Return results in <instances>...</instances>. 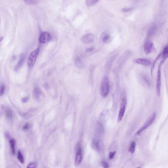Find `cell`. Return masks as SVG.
Masks as SVG:
<instances>
[{"label": "cell", "instance_id": "e0dca14e", "mask_svg": "<svg viewBox=\"0 0 168 168\" xmlns=\"http://www.w3.org/2000/svg\"><path fill=\"white\" fill-rule=\"evenodd\" d=\"M162 61L164 62L168 58V46H167L164 48L163 50V53H162Z\"/></svg>", "mask_w": 168, "mask_h": 168}, {"label": "cell", "instance_id": "83f0119b", "mask_svg": "<svg viewBox=\"0 0 168 168\" xmlns=\"http://www.w3.org/2000/svg\"><path fill=\"white\" fill-rule=\"evenodd\" d=\"M37 167L36 166V163L35 162H32L29 164L27 166V168H35Z\"/></svg>", "mask_w": 168, "mask_h": 168}, {"label": "cell", "instance_id": "30bf717a", "mask_svg": "<svg viewBox=\"0 0 168 168\" xmlns=\"http://www.w3.org/2000/svg\"><path fill=\"white\" fill-rule=\"evenodd\" d=\"M92 147L93 149H94L96 151H97L98 152L100 151L102 147V140L98 138H95L92 141Z\"/></svg>", "mask_w": 168, "mask_h": 168}, {"label": "cell", "instance_id": "8fae6325", "mask_svg": "<svg viewBox=\"0 0 168 168\" xmlns=\"http://www.w3.org/2000/svg\"><path fill=\"white\" fill-rule=\"evenodd\" d=\"M154 44L150 41H147L144 45V50L145 54L148 55L153 51L154 49Z\"/></svg>", "mask_w": 168, "mask_h": 168}, {"label": "cell", "instance_id": "5bb4252c", "mask_svg": "<svg viewBox=\"0 0 168 168\" xmlns=\"http://www.w3.org/2000/svg\"><path fill=\"white\" fill-rule=\"evenodd\" d=\"M25 59V55L24 54H22L20 56L18 62L17 64L16 65V67H15V70L17 71L18 70H19L21 67L22 65H23V63L24 62Z\"/></svg>", "mask_w": 168, "mask_h": 168}, {"label": "cell", "instance_id": "603a6c76", "mask_svg": "<svg viewBox=\"0 0 168 168\" xmlns=\"http://www.w3.org/2000/svg\"><path fill=\"white\" fill-rule=\"evenodd\" d=\"M161 55H162V54H159V55H158L157 57L156 58V59L154 61V62H153V63L152 64L151 68V75H152V74H153V70H154V67H155V65L156 63L157 62V61L158 60V59L159 58V57Z\"/></svg>", "mask_w": 168, "mask_h": 168}, {"label": "cell", "instance_id": "8992f818", "mask_svg": "<svg viewBox=\"0 0 168 168\" xmlns=\"http://www.w3.org/2000/svg\"><path fill=\"white\" fill-rule=\"evenodd\" d=\"M52 36L49 32L44 31L41 33L39 37V43L42 44H46L52 41Z\"/></svg>", "mask_w": 168, "mask_h": 168}, {"label": "cell", "instance_id": "4dcf8cb0", "mask_svg": "<svg viewBox=\"0 0 168 168\" xmlns=\"http://www.w3.org/2000/svg\"><path fill=\"white\" fill-rule=\"evenodd\" d=\"M28 97H24V98H23L22 100V102H24V103H26V102H27V101H28Z\"/></svg>", "mask_w": 168, "mask_h": 168}, {"label": "cell", "instance_id": "ba28073f", "mask_svg": "<svg viewBox=\"0 0 168 168\" xmlns=\"http://www.w3.org/2000/svg\"><path fill=\"white\" fill-rule=\"evenodd\" d=\"M44 96V95L41 89L38 87H36L34 89L33 91V97L35 101L40 102L43 99Z\"/></svg>", "mask_w": 168, "mask_h": 168}, {"label": "cell", "instance_id": "7402d4cb", "mask_svg": "<svg viewBox=\"0 0 168 168\" xmlns=\"http://www.w3.org/2000/svg\"><path fill=\"white\" fill-rule=\"evenodd\" d=\"M136 145V143L135 142H133L131 143V145L130 147L129 151L132 154H133L135 151Z\"/></svg>", "mask_w": 168, "mask_h": 168}, {"label": "cell", "instance_id": "4fadbf2b", "mask_svg": "<svg viewBox=\"0 0 168 168\" xmlns=\"http://www.w3.org/2000/svg\"><path fill=\"white\" fill-rule=\"evenodd\" d=\"M101 39L102 42L104 44L110 43L111 41V36L109 33L106 32H104L101 34Z\"/></svg>", "mask_w": 168, "mask_h": 168}, {"label": "cell", "instance_id": "3957f363", "mask_svg": "<svg viewBox=\"0 0 168 168\" xmlns=\"http://www.w3.org/2000/svg\"><path fill=\"white\" fill-rule=\"evenodd\" d=\"M156 116V114L155 112H153L152 113V114L149 116V119L147 120L145 123L143 124V125L142 126V127L137 132L136 135H140L143 131L147 129V128H149L151 125H152V123L154 122V120L155 119Z\"/></svg>", "mask_w": 168, "mask_h": 168}, {"label": "cell", "instance_id": "9a60e30c", "mask_svg": "<svg viewBox=\"0 0 168 168\" xmlns=\"http://www.w3.org/2000/svg\"><path fill=\"white\" fill-rule=\"evenodd\" d=\"M156 29V27L155 25L151 26L147 31V37L149 38L154 35V34L155 33Z\"/></svg>", "mask_w": 168, "mask_h": 168}, {"label": "cell", "instance_id": "52a82bcc", "mask_svg": "<svg viewBox=\"0 0 168 168\" xmlns=\"http://www.w3.org/2000/svg\"><path fill=\"white\" fill-rule=\"evenodd\" d=\"M95 36L92 33H88L82 35L80 39V41L84 44H90L94 42Z\"/></svg>", "mask_w": 168, "mask_h": 168}, {"label": "cell", "instance_id": "cb8c5ba5", "mask_svg": "<svg viewBox=\"0 0 168 168\" xmlns=\"http://www.w3.org/2000/svg\"><path fill=\"white\" fill-rule=\"evenodd\" d=\"M5 85L2 84L1 85V89H0V95L2 96L4 94L5 91Z\"/></svg>", "mask_w": 168, "mask_h": 168}, {"label": "cell", "instance_id": "f546056e", "mask_svg": "<svg viewBox=\"0 0 168 168\" xmlns=\"http://www.w3.org/2000/svg\"><path fill=\"white\" fill-rule=\"evenodd\" d=\"M102 166L104 168H108L109 166H108V164L106 162H103V163H102Z\"/></svg>", "mask_w": 168, "mask_h": 168}, {"label": "cell", "instance_id": "d6986e66", "mask_svg": "<svg viewBox=\"0 0 168 168\" xmlns=\"http://www.w3.org/2000/svg\"><path fill=\"white\" fill-rule=\"evenodd\" d=\"M99 1V0H86V4L87 6L91 7V6L95 5Z\"/></svg>", "mask_w": 168, "mask_h": 168}, {"label": "cell", "instance_id": "2e32d148", "mask_svg": "<svg viewBox=\"0 0 168 168\" xmlns=\"http://www.w3.org/2000/svg\"><path fill=\"white\" fill-rule=\"evenodd\" d=\"M9 144L11 145V153L13 155H14L15 153V141L14 139H11L9 141Z\"/></svg>", "mask_w": 168, "mask_h": 168}, {"label": "cell", "instance_id": "ac0fdd59", "mask_svg": "<svg viewBox=\"0 0 168 168\" xmlns=\"http://www.w3.org/2000/svg\"><path fill=\"white\" fill-rule=\"evenodd\" d=\"M25 4L29 5H35L38 3L39 0H23Z\"/></svg>", "mask_w": 168, "mask_h": 168}, {"label": "cell", "instance_id": "6da1fadb", "mask_svg": "<svg viewBox=\"0 0 168 168\" xmlns=\"http://www.w3.org/2000/svg\"><path fill=\"white\" fill-rule=\"evenodd\" d=\"M110 92V82L108 76H105L103 78L101 83V95L104 98L108 96Z\"/></svg>", "mask_w": 168, "mask_h": 168}, {"label": "cell", "instance_id": "9c48e42d", "mask_svg": "<svg viewBox=\"0 0 168 168\" xmlns=\"http://www.w3.org/2000/svg\"><path fill=\"white\" fill-rule=\"evenodd\" d=\"M83 159V155L82 154V151L81 147H80L78 149V151L76 152V158L74 161V165L76 166H79L81 164Z\"/></svg>", "mask_w": 168, "mask_h": 168}, {"label": "cell", "instance_id": "484cf974", "mask_svg": "<svg viewBox=\"0 0 168 168\" xmlns=\"http://www.w3.org/2000/svg\"><path fill=\"white\" fill-rule=\"evenodd\" d=\"M76 63L78 66H80L82 65V61L80 57H77L76 59Z\"/></svg>", "mask_w": 168, "mask_h": 168}, {"label": "cell", "instance_id": "7c38bea8", "mask_svg": "<svg viewBox=\"0 0 168 168\" xmlns=\"http://www.w3.org/2000/svg\"><path fill=\"white\" fill-rule=\"evenodd\" d=\"M134 62L136 64H140L142 65L145 66H149L151 65V61L148 59L144 58H137L134 60Z\"/></svg>", "mask_w": 168, "mask_h": 168}, {"label": "cell", "instance_id": "277c9868", "mask_svg": "<svg viewBox=\"0 0 168 168\" xmlns=\"http://www.w3.org/2000/svg\"><path fill=\"white\" fill-rule=\"evenodd\" d=\"M164 62L161 61L158 68L157 78H156V92L158 96L160 95L161 87V67Z\"/></svg>", "mask_w": 168, "mask_h": 168}, {"label": "cell", "instance_id": "d4e9b609", "mask_svg": "<svg viewBox=\"0 0 168 168\" xmlns=\"http://www.w3.org/2000/svg\"><path fill=\"white\" fill-rule=\"evenodd\" d=\"M94 51V48L93 47H90V48H87L85 50V53L87 54H90L92 53Z\"/></svg>", "mask_w": 168, "mask_h": 168}, {"label": "cell", "instance_id": "7a4b0ae2", "mask_svg": "<svg viewBox=\"0 0 168 168\" xmlns=\"http://www.w3.org/2000/svg\"><path fill=\"white\" fill-rule=\"evenodd\" d=\"M39 52V48H37L34 50L29 56L27 65L29 69H32L34 67V66L35 65V62L37 59Z\"/></svg>", "mask_w": 168, "mask_h": 168}, {"label": "cell", "instance_id": "ffe728a7", "mask_svg": "<svg viewBox=\"0 0 168 168\" xmlns=\"http://www.w3.org/2000/svg\"><path fill=\"white\" fill-rule=\"evenodd\" d=\"M17 159L20 163L23 164L24 163V158L23 157V155L22 154L20 151H18L17 152Z\"/></svg>", "mask_w": 168, "mask_h": 168}, {"label": "cell", "instance_id": "5b68a950", "mask_svg": "<svg viewBox=\"0 0 168 168\" xmlns=\"http://www.w3.org/2000/svg\"><path fill=\"white\" fill-rule=\"evenodd\" d=\"M127 105V99L125 96H123L122 98L120 107L119 110L118 115V121L120 122L124 117L126 111V108Z\"/></svg>", "mask_w": 168, "mask_h": 168}, {"label": "cell", "instance_id": "f1b7e54d", "mask_svg": "<svg viewBox=\"0 0 168 168\" xmlns=\"http://www.w3.org/2000/svg\"><path fill=\"white\" fill-rule=\"evenodd\" d=\"M30 124L29 123H26L23 126V129L24 130H27L30 128Z\"/></svg>", "mask_w": 168, "mask_h": 168}, {"label": "cell", "instance_id": "44dd1931", "mask_svg": "<svg viewBox=\"0 0 168 168\" xmlns=\"http://www.w3.org/2000/svg\"><path fill=\"white\" fill-rule=\"evenodd\" d=\"M5 116H6V117H7L8 119H11L13 118V112L11 111V110H10V109L7 108V110H5Z\"/></svg>", "mask_w": 168, "mask_h": 168}, {"label": "cell", "instance_id": "4316f807", "mask_svg": "<svg viewBox=\"0 0 168 168\" xmlns=\"http://www.w3.org/2000/svg\"><path fill=\"white\" fill-rule=\"evenodd\" d=\"M115 154H116V151L110 152L109 153V155H108L110 159H113V158L114 157V156H115Z\"/></svg>", "mask_w": 168, "mask_h": 168}]
</instances>
